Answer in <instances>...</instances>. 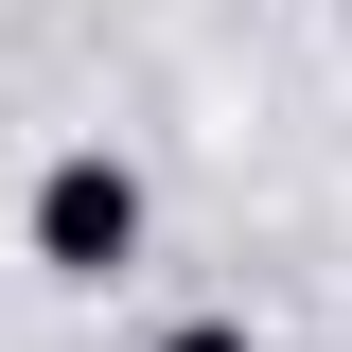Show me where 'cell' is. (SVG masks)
I'll list each match as a JSON object with an SVG mask.
<instances>
[{"mask_svg": "<svg viewBox=\"0 0 352 352\" xmlns=\"http://www.w3.org/2000/svg\"><path fill=\"white\" fill-rule=\"evenodd\" d=\"M18 247H36L53 282H124V264H141V159H106V141L36 159V194H18Z\"/></svg>", "mask_w": 352, "mask_h": 352, "instance_id": "1", "label": "cell"}, {"mask_svg": "<svg viewBox=\"0 0 352 352\" xmlns=\"http://www.w3.org/2000/svg\"><path fill=\"white\" fill-rule=\"evenodd\" d=\"M159 352H247V317H176V335H159Z\"/></svg>", "mask_w": 352, "mask_h": 352, "instance_id": "2", "label": "cell"}]
</instances>
